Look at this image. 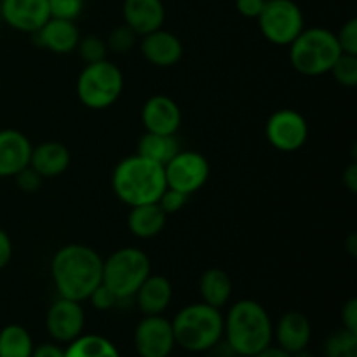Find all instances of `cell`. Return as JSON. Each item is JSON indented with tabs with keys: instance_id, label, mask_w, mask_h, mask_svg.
Instances as JSON below:
<instances>
[{
	"instance_id": "obj_1",
	"label": "cell",
	"mask_w": 357,
	"mask_h": 357,
	"mask_svg": "<svg viewBox=\"0 0 357 357\" xmlns=\"http://www.w3.org/2000/svg\"><path fill=\"white\" fill-rule=\"evenodd\" d=\"M103 258L86 244H65L51 260V279L61 298L82 303L101 284Z\"/></svg>"
},
{
	"instance_id": "obj_7",
	"label": "cell",
	"mask_w": 357,
	"mask_h": 357,
	"mask_svg": "<svg viewBox=\"0 0 357 357\" xmlns=\"http://www.w3.org/2000/svg\"><path fill=\"white\" fill-rule=\"evenodd\" d=\"M124 91V75L110 59L89 63L77 77V98L91 110L110 108Z\"/></svg>"
},
{
	"instance_id": "obj_11",
	"label": "cell",
	"mask_w": 357,
	"mask_h": 357,
	"mask_svg": "<svg viewBox=\"0 0 357 357\" xmlns=\"http://www.w3.org/2000/svg\"><path fill=\"white\" fill-rule=\"evenodd\" d=\"M86 326V312L80 302L58 298L49 305L45 314V330L58 344H70L82 335Z\"/></svg>"
},
{
	"instance_id": "obj_6",
	"label": "cell",
	"mask_w": 357,
	"mask_h": 357,
	"mask_svg": "<svg viewBox=\"0 0 357 357\" xmlns=\"http://www.w3.org/2000/svg\"><path fill=\"white\" fill-rule=\"evenodd\" d=\"M150 274H152V264L149 255L138 248L126 246L114 251L107 260H103L101 282L110 288L121 302H124L135 296Z\"/></svg>"
},
{
	"instance_id": "obj_41",
	"label": "cell",
	"mask_w": 357,
	"mask_h": 357,
	"mask_svg": "<svg viewBox=\"0 0 357 357\" xmlns=\"http://www.w3.org/2000/svg\"><path fill=\"white\" fill-rule=\"evenodd\" d=\"M253 357H291V354H288L286 351H282L281 347H272V345H268L267 349H264V351L258 352V354Z\"/></svg>"
},
{
	"instance_id": "obj_43",
	"label": "cell",
	"mask_w": 357,
	"mask_h": 357,
	"mask_svg": "<svg viewBox=\"0 0 357 357\" xmlns=\"http://www.w3.org/2000/svg\"><path fill=\"white\" fill-rule=\"evenodd\" d=\"M265 2H267V0H265Z\"/></svg>"
},
{
	"instance_id": "obj_18",
	"label": "cell",
	"mask_w": 357,
	"mask_h": 357,
	"mask_svg": "<svg viewBox=\"0 0 357 357\" xmlns=\"http://www.w3.org/2000/svg\"><path fill=\"white\" fill-rule=\"evenodd\" d=\"M35 44L54 54H70L77 49L80 40V31L75 21L49 17L40 30L33 33Z\"/></svg>"
},
{
	"instance_id": "obj_31",
	"label": "cell",
	"mask_w": 357,
	"mask_h": 357,
	"mask_svg": "<svg viewBox=\"0 0 357 357\" xmlns=\"http://www.w3.org/2000/svg\"><path fill=\"white\" fill-rule=\"evenodd\" d=\"M49 14L58 20L75 21L84 10V0H47Z\"/></svg>"
},
{
	"instance_id": "obj_23",
	"label": "cell",
	"mask_w": 357,
	"mask_h": 357,
	"mask_svg": "<svg viewBox=\"0 0 357 357\" xmlns=\"http://www.w3.org/2000/svg\"><path fill=\"white\" fill-rule=\"evenodd\" d=\"M232 289V279H230L229 272H225L223 268H208L199 278V295H201L202 302L216 307V309H222L230 302Z\"/></svg>"
},
{
	"instance_id": "obj_8",
	"label": "cell",
	"mask_w": 357,
	"mask_h": 357,
	"mask_svg": "<svg viewBox=\"0 0 357 357\" xmlns=\"http://www.w3.org/2000/svg\"><path fill=\"white\" fill-rule=\"evenodd\" d=\"M264 38L278 47H288L305 28V17L293 0H267L257 17Z\"/></svg>"
},
{
	"instance_id": "obj_40",
	"label": "cell",
	"mask_w": 357,
	"mask_h": 357,
	"mask_svg": "<svg viewBox=\"0 0 357 357\" xmlns=\"http://www.w3.org/2000/svg\"><path fill=\"white\" fill-rule=\"evenodd\" d=\"M31 357H65V351L56 344H40L33 347Z\"/></svg>"
},
{
	"instance_id": "obj_2",
	"label": "cell",
	"mask_w": 357,
	"mask_h": 357,
	"mask_svg": "<svg viewBox=\"0 0 357 357\" xmlns=\"http://www.w3.org/2000/svg\"><path fill=\"white\" fill-rule=\"evenodd\" d=\"M223 337L234 354L253 357L272 345L274 324L260 302L244 298L232 303L223 316Z\"/></svg>"
},
{
	"instance_id": "obj_28",
	"label": "cell",
	"mask_w": 357,
	"mask_h": 357,
	"mask_svg": "<svg viewBox=\"0 0 357 357\" xmlns=\"http://www.w3.org/2000/svg\"><path fill=\"white\" fill-rule=\"evenodd\" d=\"M330 73L333 75L335 82L342 87H352L357 86V56L345 54L342 52L337 58V61L331 66Z\"/></svg>"
},
{
	"instance_id": "obj_33",
	"label": "cell",
	"mask_w": 357,
	"mask_h": 357,
	"mask_svg": "<svg viewBox=\"0 0 357 357\" xmlns=\"http://www.w3.org/2000/svg\"><path fill=\"white\" fill-rule=\"evenodd\" d=\"M187 194L174 190V188H166V190L162 192V195L159 197V201H157V204L160 206V209H162L166 215H173V213L181 211V209L185 208V204H187Z\"/></svg>"
},
{
	"instance_id": "obj_24",
	"label": "cell",
	"mask_w": 357,
	"mask_h": 357,
	"mask_svg": "<svg viewBox=\"0 0 357 357\" xmlns=\"http://www.w3.org/2000/svg\"><path fill=\"white\" fill-rule=\"evenodd\" d=\"M180 150V142L176 139V135H155V132L145 131V135L139 138L138 152L136 153L164 166Z\"/></svg>"
},
{
	"instance_id": "obj_4",
	"label": "cell",
	"mask_w": 357,
	"mask_h": 357,
	"mask_svg": "<svg viewBox=\"0 0 357 357\" xmlns=\"http://www.w3.org/2000/svg\"><path fill=\"white\" fill-rule=\"evenodd\" d=\"M176 345L188 352H206L223 337V314L204 302L183 307L171 321Z\"/></svg>"
},
{
	"instance_id": "obj_36",
	"label": "cell",
	"mask_w": 357,
	"mask_h": 357,
	"mask_svg": "<svg viewBox=\"0 0 357 357\" xmlns=\"http://www.w3.org/2000/svg\"><path fill=\"white\" fill-rule=\"evenodd\" d=\"M265 7V0H236L237 13L248 20H257Z\"/></svg>"
},
{
	"instance_id": "obj_15",
	"label": "cell",
	"mask_w": 357,
	"mask_h": 357,
	"mask_svg": "<svg viewBox=\"0 0 357 357\" xmlns=\"http://www.w3.org/2000/svg\"><path fill=\"white\" fill-rule=\"evenodd\" d=\"M139 51L143 58L157 68H169V66L178 65L183 58L181 40L173 31H167L164 28L143 35L139 42Z\"/></svg>"
},
{
	"instance_id": "obj_3",
	"label": "cell",
	"mask_w": 357,
	"mask_h": 357,
	"mask_svg": "<svg viewBox=\"0 0 357 357\" xmlns=\"http://www.w3.org/2000/svg\"><path fill=\"white\" fill-rule=\"evenodd\" d=\"M166 188L164 166L139 153L119 160L112 173V190L129 208L157 202Z\"/></svg>"
},
{
	"instance_id": "obj_39",
	"label": "cell",
	"mask_w": 357,
	"mask_h": 357,
	"mask_svg": "<svg viewBox=\"0 0 357 357\" xmlns=\"http://www.w3.org/2000/svg\"><path fill=\"white\" fill-rule=\"evenodd\" d=\"M342 183L347 188L351 194H356L357 192V162L352 160L351 164L345 166V169L342 171Z\"/></svg>"
},
{
	"instance_id": "obj_20",
	"label": "cell",
	"mask_w": 357,
	"mask_h": 357,
	"mask_svg": "<svg viewBox=\"0 0 357 357\" xmlns=\"http://www.w3.org/2000/svg\"><path fill=\"white\" fill-rule=\"evenodd\" d=\"M132 298L145 316H160L173 300V286L166 275L150 274Z\"/></svg>"
},
{
	"instance_id": "obj_12",
	"label": "cell",
	"mask_w": 357,
	"mask_h": 357,
	"mask_svg": "<svg viewBox=\"0 0 357 357\" xmlns=\"http://www.w3.org/2000/svg\"><path fill=\"white\" fill-rule=\"evenodd\" d=\"M174 335L171 321L160 316H145L135 330V349L139 357H169Z\"/></svg>"
},
{
	"instance_id": "obj_14",
	"label": "cell",
	"mask_w": 357,
	"mask_h": 357,
	"mask_svg": "<svg viewBox=\"0 0 357 357\" xmlns=\"http://www.w3.org/2000/svg\"><path fill=\"white\" fill-rule=\"evenodd\" d=\"M181 110L167 94H153L142 107V124L146 132L176 135L181 128Z\"/></svg>"
},
{
	"instance_id": "obj_19",
	"label": "cell",
	"mask_w": 357,
	"mask_h": 357,
	"mask_svg": "<svg viewBox=\"0 0 357 357\" xmlns=\"http://www.w3.org/2000/svg\"><path fill=\"white\" fill-rule=\"evenodd\" d=\"M274 335L278 347L293 356L296 352L305 351L312 337V326L305 314L298 310H289L279 319Z\"/></svg>"
},
{
	"instance_id": "obj_9",
	"label": "cell",
	"mask_w": 357,
	"mask_h": 357,
	"mask_svg": "<svg viewBox=\"0 0 357 357\" xmlns=\"http://www.w3.org/2000/svg\"><path fill=\"white\" fill-rule=\"evenodd\" d=\"M209 173L211 167L208 159L195 150H180L169 162L164 164L167 188L183 192L188 197L208 183Z\"/></svg>"
},
{
	"instance_id": "obj_38",
	"label": "cell",
	"mask_w": 357,
	"mask_h": 357,
	"mask_svg": "<svg viewBox=\"0 0 357 357\" xmlns=\"http://www.w3.org/2000/svg\"><path fill=\"white\" fill-rule=\"evenodd\" d=\"M10 258H13V241L6 230L0 229V271L9 265Z\"/></svg>"
},
{
	"instance_id": "obj_42",
	"label": "cell",
	"mask_w": 357,
	"mask_h": 357,
	"mask_svg": "<svg viewBox=\"0 0 357 357\" xmlns=\"http://www.w3.org/2000/svg\"><path fill=\"white\" fill-rule=\"evenodd\" d=\"M345 246H347L349 255H351L352 258H356L357 257V236L356 234H351V236L347 237V241H345Z\"/></svg>"
},
{
	"instance_id": "obj_30",
	"label": "cell",
	"mask_w": 357,
	"mask_h": 357,
	"mask_svg": "<svg viewBox=\"0 0 357 357\" xmlns=\"http://www.w3.org/2000/svg\"><path fill=\"white\" fill-rule=\"evenodd\" d=\"M136 38H138V35L128 24H121L110 31L105 42H107L108 51L115 52V54H128L136 45Z\"/></svg>"
},
{
	"instance_id": "obj_35",
	"label": "cell",
	"mask_w": 357,
	"mask_h": 357,
	"mask_svg": "<svg viewBox=\"0 0 357 357\" xmlns=\"http://www.w3.org/2000/svg\"><path fill=\"white\" fill-rule=\"evenodd\" d=\"M42 180H44V178H42L37 171L31 169L30 166L24 167V169H21L20 173L14 176V181H16L17 188L23 192H26V194H33V192H37L38 188H40Z\"/></svg>"
},
{
	"instance_id": "obj_10",
	"label": "cell",
	"mask_w": 357,
	"mask_h": 357,
	"mask_svg": "<svg viewBox=\"0 0 357 357\" xmlns=\"http://www.w3.org/2000/svg\"><path fill=\"white\" fill-rule=\"evenodd\" d=\"M265 138L279 152H296L309 139V122L295 108H279L265 122Z\"/></svg>"
},
{
	"instance_id": "obj_34",
	"label": "cell",
	"mask_w": 357,
	"mask_h": 357,
	"mask_svg": "<svg viewBox=\"0 0 357 357\" xmlns=\"http://www.w3.org/2000/svg\"><path fill=\"white\" fill-rule=\"evenodd\" d=\"M87 300H89V302L93 303L94 309H98V310H110L121 303L119 296L115 295L110 288H107L103 282H101V284L98 286L93 293H91V296Z\"/></svg>"
},
{
	"instance_id": "obj_16",
	"label": "cell",
	"mask_w": 357,
	"mask_h": 357,
	"mask_svg": "<svg viewBox=\"0 0 357 357\" xmlns=\"http://www.w3.org/2000/svg\"><path fill=\"white\" fill-rule=\"evenodd\" d=\"M31 142L17 129L0 131V178H14L21 169L30 166Z\"/></svg>"
},
{
	"instance_id": "obj_17",
	"label": "cell",
	"mask_w": 357,
	"mask_h": 357,
	"mask_svg": "<svg viewBox=\"0 0 357 357\" xmlns=\"http://www.w3.org/2000/svg\"><path fill=\"white\" fill-rule=\"evenodd\" d=\"M122 17L138 37L162 28L166 21V7L162 0H124Z\"/></svg>"
},
{
	"instance_id": "obj_25",
	"label": "cell",
	"mask_w": 357,
	"mask_h": 357,
	"mask_svg": "<svg viewBox=\"0 0 357 357\" xmlns=\"http://www.w3.org/2000/svg\"><path fill=\"white\" fill-rule=\"evenodd\" d=\"M65 357H121L114 344L101 335H80L65 349Z\"/></svg>"
},
{
	"instance_id": "obj_32",
	"label": "cell",
	"mask_w": 357,
	"mask_h": 357,
	"mask_svg": "<svg viewBox=\"0 0 357 357\" xmlns=\"http://www.w3.org/2000/svg\"><path fill=\"white\" fill-rule=\"evenodd\" d=\"M337 40L338 45H340L342 52L345 54H354L357 56V20L356 17H351L349 21H345L342 24V28L338 30Z\"/></svg>"
},
{
	"instance_id": "obj_21",
	"label": "cell",
	"mask_w": 357,
	"mask_h": 357,
	"mask_svg": "<svg viewBox=\"0 0 357 357\" xmlns=\"http://www.w3.org/2000/svg\"><path fill=\"white\" fill-rule=\"evenodd\" d=\"M72 162L68 146L59 142H44L31 149L30 167L42 178H56L65 173Z\"/></svg>"
},
{
	"instance_id": "obj_29",
	"label": "cell",
	"mask_w": 357,
	"mask_h": 357,
	"mask_svg": "<svg viewBox=\"0 0 357 357\" xmlns=\"http://www.w3.org/2000/svg\"><path fill=\"white\" fill-rule=\"evenodd\" d=\"M75 51H79L82 61L86 65H89V63H98L101 59H107L108 47L107 42L101 37H98V35H87V37H80Z\"/></svg>"
},
{
	"instance_id": "obj_26",
	"label": "cell",
	"mask_w": 357,
	"mask_h": 357,
	"mask_svg": "<svg viewBox=\"0 0 357 357\" xmlns=\"http://www.w3.org/2000/svg\"><path fill=\"white\" fill-rule=\"evenodd\" d=\"M33 347L26 328L7 324L0 330V357H31Z\"/></svg>"
},
{
	"instance_id": "obj_37",
	"label": "cell",
	"mask_w": 357,
	"mask_h": 357,
	"mask_svg": "<svg viewBox=\"0 0 357 357\" xmlns=\"http://www.w3.org/2000/svg\"><path fill=\"white\" fill-rule=\"evenodd\" d=\"M342 324L345 330L357 333V298H349L342 307Z\"/></svg>"
},
{
	"instance_id": "obj_13",
	"label": "cell",
	"mask_w": 357,
	"mask_h": 357,
	"mask_svg": "<svg viewBox=\"0 0 357 357\" xmlns=\"http://www.w3.org/2000/svg\"><path fill=\"white\" fill-rule=\"evenodd\" d=\"M0 17L13 30L33 35L51 14L47 0H0Z\"/></svg>"
},
{
	"instance_id": "obj_5",
	"label": "cell",
	"mask_w": 357,
	"mask_h": 357,
	"mask_svg": "<svg viewBox=\"0 0 357 357\" xmlns=\"http://www.w3.org/2000/svg\"><path fill=\"white\" fill-rule=\"evenodd\" d=\"M293 70L305 77L330 73L331 66L342 54L337 35L323 26L303 28L302 33L288 45Z\"/></svg>"
},
{
	"instance_id": "obj_27",
	"label": "cell",
	"mask_w": 357,
	"mask_h": 357,
	"mask_svg": "<svg viewBox=\"0 0 357 357\" xmlns=\"http://www.w3.org/2000/svg\"><path fill=\"white\" fill-rule=\"evenodd\" d=\"M326 357H357V333L345 330H337L328 337L324 344Z\"/></svg>"
},
{
	"instance_id": "obj_22",
	"label": "cell",
	"mask_w": 357,
	"mask_h": 357,
	"mask_svg": "<svg viewBox=\"0 0 357 357\" xmlns=\"http://www.w3.org/2000/svg\"><path fill=\"white\" fill-rule=\"evenodd\" d=\"M167 215L157 202L132 206L128 215V229L138 239H153L164 230Z\"/></svg>"
}]
</instances>
